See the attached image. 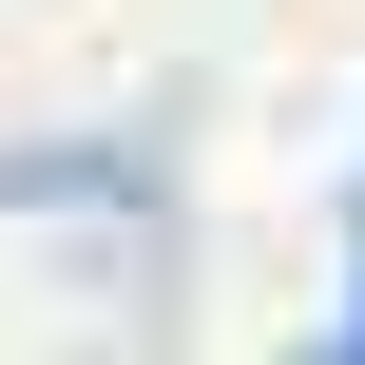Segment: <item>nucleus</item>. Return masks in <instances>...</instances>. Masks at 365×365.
<instances>
[{"instance_id":"1","label":"nucleus","mask_w":365,"mask_h":365,"mask_svg":"<svg viewBox=\"0 0 365 365\" xmlns=\"http://www.w3.org/2000/svg\"><path fill=\"white\" fill-rule=\"evenodd\" d=\"M308 365H365V327H327V346H308Z\"/></svg>"}]
</instances>
